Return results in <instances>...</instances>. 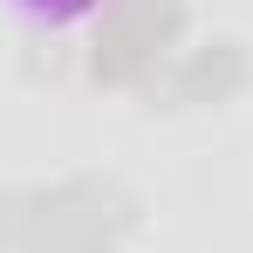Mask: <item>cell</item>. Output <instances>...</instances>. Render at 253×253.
Masks as SVG:
<instances>
[{
    "label": "cell",
    "instance_id": "1",
    "mask_svg": "<svg viewBox=\"0 0 253 253\" xmlns=\"http://www.w3.org/2000/svg\"><path fill=\"white\" fill-rule=\"evenodd\" d=\"M144 199L110 171L55 178L21 199V253H117L137 233Z\"/></svg>",
    "mask_w": 253,
    "mask_h": 253
},
{
    "label": "cell",
    "instance_id": "4",
    "mask_svg": "<svg viewBox=\"0 0 253 253\" xmlns=\"http://www.w3.org/2000/svg\"><path fill=\"white\" fill-rule=\"evenodd\" d=\"M14 14H28L35 28H76V21H89V14H103V0H14Z\"/></svg>",
    "mask_w": 253,
    "mask_h": 253
},
{
    "label": "cell",
    "instance_id": "3",
    "mask_svg": "<svg viewBox=\"0 0 253 253\" xmlns=\"http://www.w3.org/2000/svg\"><path fill=\"white\" fill-rule=\"evenodd\" d=\"M103 28L144 42L151 55H171V48L185 42L192 14H185V0H103Z\"/></svg>",
    "mask_w": 253,
    "mask_h": 253
},
{
    "label": "cell",
    "instance_id": "5",
    "mask_svg": "<svg viewBox=\"0 0 253 253\" xmlns=\"http://www.w3.org/2000/svg\"><path fill=\"white\" fill-rule=\"evenodd\" d=\"M21 199H28V192H7V185H0V253L21 247Z\"/></svg>",
    "mask_w": 253,
    "mask_h": 253
},
{
    "label": "cell",
    "instance_id": "2",
    "mask_svg": "<svg viewBox=\"0 0 253 253\" xmlns=\"http://www.w3.org/2000/svg\"><path fill=\"white\" fill-rule=\"evenodd\" d=\"M247 83H253L247 42L212 35V42L185 48L171 69H158V76L144 83V96H151V110H219V103H233Z\"/></svg>",
    "mask_w": 253,
    "mask_h": 253
}]
</instances>
